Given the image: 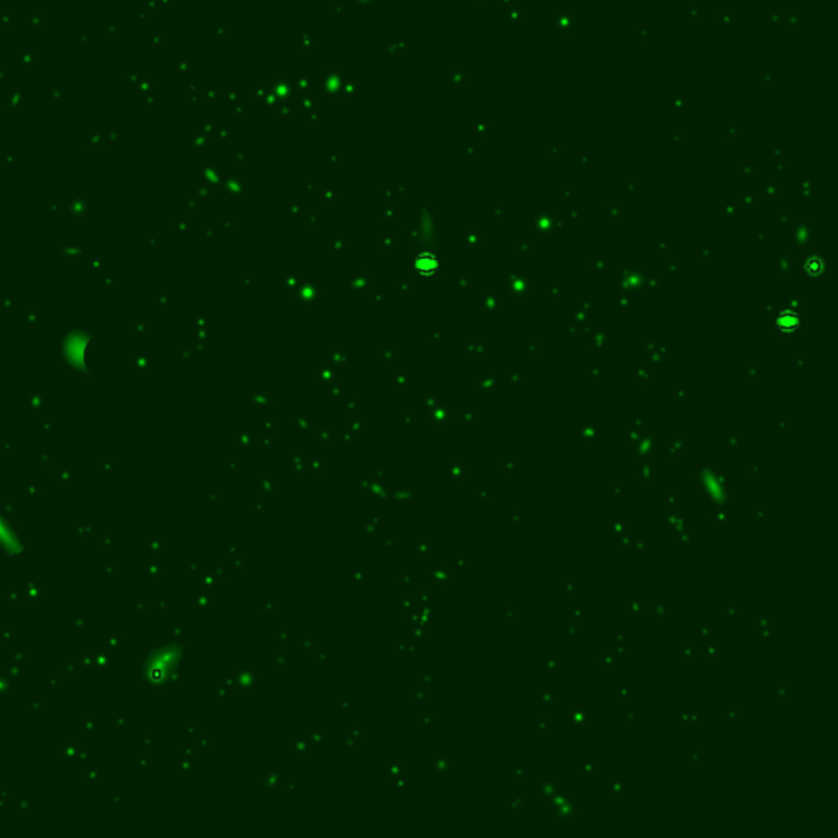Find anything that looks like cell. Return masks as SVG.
Listing matches in <instances>:
<instances>
[{"label":"cell","mask_w":838,"mask_h":838,"mask_svg":"<svg viewBox=\"0 0 838 838\" xmlns=\"http://www.w3.org/2000/svg\"><path fill=\"white\" fill-rule=\"evenodd\" d=\"M776 324H778V328L781 329V331L793 333V331H796L799 326H801V316H799L796 311L783 310L778 315V318H776Z\"/></svg>","instance_id":"obj_1"},{"label":"cell","mask_w":838,"mask_h":838,"mask_svg":"<svg viewBox=\"0 0 838 838\" xmlns=\"http://www.w3.org/2000/svg\"><path fill=\"white\" fill-rule=\"evenodd\" d=\"M0 542H2L3 545H7V542H8L10 547H15V534L12 536V529L6 523V519H3L2 516H0Z\"/></svg>","instance_id":"obj_2"}]
</instances>
